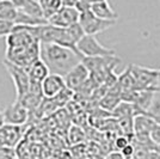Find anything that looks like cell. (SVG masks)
<instances>
[{
	"mask_svg": "<svg viewBox=\"0 0 160 159\" xmlns=\"http://www.w3.org/2000/svg\"><path fill=\"white\" fill-rule=\"evenodd\" d=\"M40 58L47 65L49 72L63 77L71 68L79 64L82 55L78 50L58 43L40 42Z\"/></svg>",
	"mask_w": 160,
	"mask_h": 159,
	"instance_id": "cell-1",
	"label": "cell"
},
{
	"mask_svg": "<svg viewBox=\"0 0 160 159\" xmlns=\"http://www.w3.org/2000/svg\"><path fill=\"white\" fill-rule=\"evenodd\" d=\"M6 60L27 69L33 61L40 59V41L28 46L6 48Z\"/></svg>",
	"mask_w": 160,
	"mask_h": 159,
	"instance_id": "cell-2",
	"label": "cell"
},
{
	"mask_svg": "<svg viewBox=\"0 0 160 159\" xmlns=\"http://www.w3.org/2000/svg\"><path fill=\"white\" fill-rule=\"evenodd\" d=\"M129 68L136 81L138 90L157 91L160 89L159 69H152V68L136 66V65H130Z\"/></svg>",
	"mask_w": 160,
	"mask_h": 159,
	"instance_id": "cell-3",
	"label": "cell"
},
{
	"mask_svg": "<svg viewBox=\"0 0 160 159\" xmlns=\"http://www.w3.org/2000/svg\"><path fill=\"white\" fill-rule=\"evenodd\" d=\"M117 20H107L97 17L96 14L87 8L85 11H81L79 14V24L81 25L84 33L87 35H97L108 30L109 28L113 27Z\"/></svg>",
	"mask_w": 160,
	"mask_h": 159,
	"instance_id": "cell-4",
	"label": "cell"
},
{
	"mask_svg": "<svg viewBox=\"0 0 160 159\" xmlns=\"http://www.w3.org/2000/svg\"><path fill=\"white\" fill-rule=\"evenodd\" d=\"M4 66L13 81L14 89H16V100H20L29 91V86H30L28 71L6 59L4 60Z\"/></svg>",
	"mask_w": 160,
	"mask_h": 159,
	"instance_id": "cell-5",
	"label": "cell"
},
{
	"mask_svg": "<svg viewBox=\"0 0 160 159\" xmlns=\"http://www.w3.org/2000/svg\"><path fill=\"white\" fill-rule=\"evenodd\" d=\"M77 49L82 56H99V55H116L113 49L104 47L96 38V35L85 33L78 42Z\"/></svg>",
	"mask_w": 160,
	"mask_h": 159,
	"instance_id": "cell-6",
	"label": "cell"
},
{
	"mask_svg": "<svg viewBox=\"0 0 160 159\" xmlns=\"http://www.w3.org/2000/svg\"><path fill=\"white\" fill-rule=\"evenodd\" d=\"M2 116H4V122L10 123V125H17V126H25L29 119H30V113L20 100H16L12 104L7 105L2 110Z\"/></svg>",
	"mask_w": 160,
	"mask_h": 159,
	"instance_id": "cell-7",
	"label": "cell"
},
{
	"mask_svg": "<svg viewBox=\"0 0 160 159\" xmlns=\"http://www.w3.org/2000/svg\"><path fill=\"white\" fill-rule=\"evenodd\" d=\"M24 126L4 123L0 127V147H17L24 135Z\"/></svg>",
	"mask_w": 160,
	"mask_h": 159,
	"instance_id": "cell-8",
	"label": "cell"
},
{
	"mask_svg": "<svg viewBox=\"0 0 160 159\" xmlns=\"http://www.w3.org/2000/svg\"><path fill=\"white\" fill-rule=\"evenodd\" d=\"M80 12L75 6H63L48 18V23L59 28H67L79 22Z\"/></svg>",
	"mask_w": 160,
	"mask_h": 159,
	"instance_id": "cell-9",
	"label": "cell"
},
{
	"mask_svg": "<svg viewBox=\"0 0 160 159\" xmlns=\"http://www.w3.org/2000/svg\"><path fill=\"white\" fill-rule=\"evenodd\" d=\"M90 72L86 67L84 66V64L80 61L78 65H75L73 68H71L68 72L63 75L65 84L66 86L72 90V91H78L80 87L82 86V84L88 79Z\"/></svg>",
	"mask_w": 160,
	"mask_h": 159,
	"instance_id": "cell-10",
	"label": "cell"
},
{
	"mask_svg": "<svg viewBox=\"0 0 160 159\" xmlns=\"http://www.w3.org/2000/svg\"><path fill=\"white\" fill-rule=\"evenodd\" d=\"M67 86L65 84L63 77L60 75V74H55V73H49L41 83L42 95L46 98L55 97L58 93H60Z\"/></svg>",
	"mask_w": 160,
	"mask_h": 159,
	"instance_id": "cell-11",
	"label": "cell"
},
{
	"mask_svg": "<svg viewBox=\"0 0 160 159\" xmlns=\"http://www.w3.org/2000/svg\"><path fill=\"white\" fill-rule=\"evenodd\" d=\"M121 100H122V98H121V89L117 85V83H116L112 87H110L107 92L104 93V96L98 102H99V106L102 109L111 113Z\"/></svg>",
	"mask_w": 160,
	"mask_h": 159,
	"instance_id": "cell-12",
	"label": "cell"
},
{
	"mask_svg": "<svg viewBox=\"0 0 160 159\" xmlns=\"http://www.w3.org/2000/svg\"><path fill=\"white\" fill-rule=\"evenodd\" d=\"M90 10L93 12L97 17L102 19L107 20H117L118 19V13L110 6L108 0H102V1H96L90 5Z\"/></svg>",
	"mask_w": 160,
	"mask_h": 159,
	"instance_id": "cell-13",
	"label": "cell"
},
{
	"mask_svg": "<svg viewBox=\"0 0 160 159\" xmlns=\"http://www.w3.org/2000/svg\"><path fill=\"white\" fill-rule=\"evenodd\" d=\"M28 74H29V79L30 83H38L41 84L42 80L44 79L49 74V69H48L47 65L44 64V61L41 59H37L33 61L32 64L27 68Z\"/></svg>",
	"mask_w": 160,
	"mask_h": 159,
	"instance_id": "cell-14",
	"label": "cell"
},
{
	"mask_svg": "<svg viewBox=\"0 0 160 159\" xmlns=\"http://www.w3.org/2000/svg\"><path fill=\"white\" fill-rule=\"evenodd\" d=\"M12 3L17 7V10H19L24 13H28L33 17H38V18H44L40 3L37 0H12Z\"/></svg>",
	"mask_w": 160,
	"mask_h": 159,
	"instance_id": "cell-15",
	"label": "cell"
},
{
	"mask_svg": "<svg viewBox=\"0 0 160 159\" xmlns=\"http://www.w3.org/2000/svg\"><path fill=\"white\" fill-rule=\"evenodd\" d=\"M43 12V17L48 20L50 16H53L55 12H58L61 7L63 6L62 0H40L38 1Z\"/></svg>",
	"mask_w": 160,
	"mask_h": 159,
	"instance_id": "cell-16",
	"label": "cell"
},
{
	"mask_svg": "<svg viewBox=\"0 0 160 159\" xmlns=\"http://www.w3.org/2000/svg\"><path fill=\"white\" fill-rule=\"evenodd\" d=\"M17 16V7L12 0H0V19H7L14 22Z\"/></svg>",
	"mask_w": 160,
	"mask_h": 159,
	"instance_id": "cell-17",
	"label": "cell"
},
{
	"mask_svg": "<svg viewBox=\"0 0 160 159\" xmlns=\"http://www.w3.org/2000/svg\"><path fill=\"white\" fill-rule=\"evenodd\" d=\"M143 114H146V115L151 116V117L160 116V89L153 92L151 103H149L147 110Z\"/></svg>",
	"mask_w": 160,
	"mask_h": 159,
	"instance_id": "cell-18",
	"label": "cell"
},
{
	"mask_svg": "<svg viewBox=\"0 0 160 159\" xmlns=\"http://www.w3.org/2000/svg\"><path fill=\"white\" fill-rule=\"evenodd\" d=\"M84 139H85V133L82 132L81 128H79L78 126H73L69 129V140L73 145L81 144Z\"/></svg>",
	"mask_w": 160,
	"mask_h": 159,
	"instance_id": "cell-19",
	"label": "cell"
},
{
	"mask_svg": "<svg viewBox=\"0 0 160 159\" xmlns=\"http://www.w3.org/2000/svg\"><path fill=\"white\" fill-rule=\"evenodd\" d=\"M14 22L7 19H0V38L1 37H6L7 35L13 31L14 29Z\"/></svg>",
	"mask_w": 160,
	"mask_h": 159,
	"instance_id": "cell-20",
	"label": "cell"
},
{
	"mask_svg": "<svg viewBox=\"0 0 160 159\" xmlns=\"http://www.w3.org/2000/svg\"><path fill=\"white\" fill-rule=\"evenodd\" d=\"M149 138L154 145H160V125L154 121L153 126L149 129Z\"/></svg>",
	"mask_w": 160,
	"mask_h": 159,
	"instance_id": "cell-21",
	"label": "cell"
},
{
	"mask_svg": "<svg viewBox=\"0 0 160 159\" xmlns=\"http://www.w3.org/2000/svg\"><path fill=\"white\" fill-rule=\"evenodd\" d=\"M129 142H130V138H129L128 135H124V134L118 135L116 139L113 140V146H115V150H118V151H121V150H122L124 146H127Z\"/></svg>",
	"mask_w": 160,
	"mask_h": 159,
	"instance_id": "cell-22",
	"label": "cell"
},
{
	"mask_svg": "<svg viewBox=\"0 0 160 159\" xmlns=\"http://www.w3.org/2000/svg\"><path fill=\"white\" fill-rule=\"evenodd\" d=\"M17 153L12 147H0V159H10L16 158Z\"/></svg>",
	"mask_w": 160,
	"mask_h": 159,
	"instance_id": "cell-23",
	"label": "cell"
},
{
	"mask_svg": "<svg viewBox=\"0 0 160 159\" xmlns=\"http://www.w3.org/2000/svg\"><path fill=\"white\" fill-rule=\"evenodd\" d=\"M134 151H135V147H134V145L132 142H129L127 146H124V147L121 150V153H122L123 158H133Z\"/></svg>",
	"mask_w": 160,
	"mask_h": 159,
	"instance_id": "cell-24",
	"label": "cell"
},
{
	"mask_svg": "<svg viewBox=\"0 0 160 159\" xmlns=\"http://www.w3.org/2000/svg\"><path fill=\"white\" fill-rule=\"evenodd\" d=\"M108 157H109V158H123L122 153H121V151H118V150H113L111 152H109Z\"/></svg>",
	"mask_w": 160,
	"mask_h": 159,
	"instance_id": "cell-25",
	"label": "cell"
},
{
	"mask_svg": "<svg viewBox=\"0 0 160 159\" xmlns=\"http://www.w3.org/2000/svg\"><path fill=\"white\" fill-rule=\"evenodd\" d=\"M77 3H78V0H62V4L65 6H75Z\"/></svg>",
	"mask_w": 160,
	"mask_h": 159,
	"instance_id": "cell-26",
	"label": "cell"
},
{
	"mask_svg": "<svg viewBox=\"0 0 160 159\" xmlns=\"http://www.w3.org/2000/svg\"><path fill=\"white\" fill-rule=\"evenodd\" d=\"M5 122H4V116H2V111H0V127L2 126Z\"/></svg>",
	"mask_w": 160,
	"mask_h": 159,
	"instance_id": "cell-27",
	"label": "cell"
},
{
	"mask_svg": "<svg viewBox=\"0 0 160 159\" xmlns=\"http://www.w3.org/2000/svg\"><path fill=\"white\" fill-rule=\"evenodd\" d=\"M80 1H84V3H87V4H92V3H96V1H102V0H80Z\"/></svg>",
	"mask_w": 160,
	"mask_h": 159,
	"instance_id": "cell-28",
	"label": "cell"
},
{
	"mask_svg": "<svg viewBox=\"0 0 160 159\" xmlns=\"http://www.w3.org/2000/svg\"><path fill=\"white\" fill-rule=\"evenodd\" d=\"M152 119H153L157 123H159L160 125V116H154V117H152Z\"/></svg>",
	"mask_w": 160,
	"mask_h": 159,
	"instance_id": "cell-29",
	"label": "cell"
},
{
	"mask_svg": "<svg viewBox=\"0 0 160 159\" xmlns=\"http://www.w3.org/2000/svg\"><path fill=\"white\" fill-rule=\"evenodd\" d=\"M155 150H157V152H158L160 154V145H157V146H155Z\"/></svg>",
	"mask_w": 160,
	"mask_h": 159,
	"instance_id": "cell-30",
	"label": "cell"
},
{
	"mask_svg": "<svg viewBox=\"0 0 160 159\" xmlns=\"http://www.w3.org/2000/svg\"><path fill=\"white\" fill-rule=\"evenodd\" d=\"M159 73H160V69H159Z\"/></svg>",
	"mask_w": 160,
	"mask_h": 159,
	"instance_id": "cell-31",
	"label": "cell"
},
{
	"mask_svg": "<svg viewBox=\"0 0 160 159\" xmlns=\"http://www.w3.org/2000/svg\"><path fill=\"white\" fill-rule=\"evenodd\" d=\"M37 1H40V0H37Z\"/></svg>",
	"mask_w": 160,
	"mask_h": 159,
	"instance_id": "cell-32",
	"label": "cell"
}]
</instances>
